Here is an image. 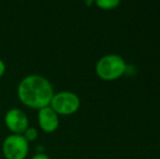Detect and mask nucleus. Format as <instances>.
Masks as SVG:
<instances>
[{
    "instance_id": "nucleus-1",
    "label": "nucleus",
    "mask_w": 160,
    "mask_h": 159,
    "mask_svg": "<svg viewBox=\"0 0 160 159\" xmlns=\"http://www.w3.org/2000/svg\"><path fill=\"white\" fill-rule=\"evenodd\" d=\"M55 95L52 84L42 75L31 74L23 77L18 85V97L20 102L31 109L48 107Z\"/></svg>"
},
{
    "instance_id": "nucleus-2",
    "label": "nucleus",
    "mask_w": 160,
    "mask_h": 159,
    "mask_svg": "<svg viewBox=\"0 0 160 159\" xmlns=\"http://www.w3.org/2000/svg\"><path fill=\"white\" fill-rule=\"evenodd\" d=\"M128 64L121 56L117 53L105 55L97 61L95 71L99 79L106 82L119 80L127 73Z\"/></svg>"
},
{
    "instance_id": "nucleus-3",
    "label": "nucleus",
    "mask_w": 160,
    "mask_h": 159,
    "mask_svg": "<svg viewBox=\"0 0 160 159\" xmlns=\"http://www.w3.org/2000/svg\"><path fill=\"white\" fill-rule=\"evenodd\" d=\"M49 106L58 116H71L80 109L81 100L73 92H58L55 93Z\"/></svg>"
},
{
    "instance_id": "nucleus-4",
    "label": "nucleus",
    "mask_w": 160,
    "mask_h": 159,
    "mask_svg": "<svg viewBox=\"0 0 160 159\" xmlns=\"http://www.w3.org/2000/svg\"><path fill=\"white\" fill-rule=\"evenodd\" d=\"M28 148V142L19 134H10L2 143V154L6 159H26Z\"/></svg>"
},
{
    "instance_id": "nucleus-5",
    "label": "nucleus",
    "mask_w": 160,
    "mask_h": 159,
    "mask_svg": "<svg viewBox=\"0 0 160 159\" xmlns=\"http://www.w3.org/2000/svg\"><path fill=\"white\" fill-rule=\"evenodd\" d=\"M4 123L11 134L19 135H23V133L30 127L28 115L19 108H11L7 111L4 115Z\"/></svg>"
},
{
    "instance_id": "nucleus-6",
    "label": "nucleus",
    "mask_w": 160,
    "mask_h": 159,
    "mask_svg": "<svg viewBox=\"0 0 160 159\" xmlns=\"http://www.w3.org/2000/svg\"><path fill=\"white\" fill-rule=\"evenodd\" d=\"M37 120L39 127L45 133H53L59 127V116L50 106L38 110Z\"/></svg>"
},
{
    "instance_id": "nucleus-7",
    "label": "nucleus",
    "mask_w": 160,
    "mask_h": 159,
    "mask_svg": "<svg viewBox=\"0 0 160 159\" xmlns=\"http://www.w3.org/2000/svg\"><path fill=\"white\" fill-rule=\"evenodd\" d=\"M94 3H95L99 9H101V10L109 11V10H113L117 7H119L121 2L119 1V0H97Z\"/></svg>"
},
{
    "instance_id": "nucleus-8",
    "label": "nucleus",
    "mask_w": 160,
    "mask_h": 159,
    "mask_svg": "<svg viewBox=\"0 0 160 159\" xmlns=\"http://www.w3.org/2000/svg\"><path fill=\"white\" fill-rule=\"evenodd\" d=\"M23 136H24V138H25V140L28 141V143H30V142H34V141L37 138L38 132H37V130H36L35 127H28V130H26V131L23 133Z\"/></svg>"
},
{
    "instance_id": "nucleus-9",
    "label": "nucleus",
    "mask_w": 160,
    "mask_h": 159,
    "mask_svg": "<svg viewBox=\"0 0 160 159\" xmlns=\"http://www.w3.org/2000/svg\"><path fill=\"white\" fill-rule=\"evenodd\" d=\"M31 159H50V158L45 153H36L33 157H31Z\"/></svg>"
},
{
    "instance_id": "nucleus-10",
    "label": "nucleus",
    "mask_w": 160,
    "mask_h": 159,
    "mask_svg": "<svg viewBox=\"0 0 160 159\" xmlns=\"http://www.w3.org/2000/svg\"><path fill=\"white\" fill-rule=\"evenodd\" d=\"M6 63L3 62V60L0 59V77H3V74L6 73Z\"/></svg>"
},
{
    "instance_id": "nucleus-11",
    "label": "nucleus",
    "mask_w": 160,
    "mask_h": 159,
    "mask_svg": "<svg viewBox=\"0 0 160 159\" xmlns=\"http://www.w3.org/2000/svg\"><path fill=\"white\" fill-rule=\"evenodd\" d=\"M0 159H1V158H0Z\"/></svg>"
}]
</instances>
